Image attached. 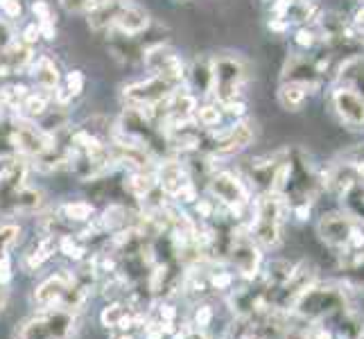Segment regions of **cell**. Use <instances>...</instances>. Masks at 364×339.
Masks as SVG:
<instances>
[{
	"label": "cell",
	"instance_id": "9c48e42d",
	"mask_svg": "<svg viewBox=\"0 0 364 339\" xmlns=\"http://www.w3.org/2000/svg\"><path fill=\"white\" fill-rule=\"evenodd\" d=\"M11 145H16L21 152L32 154V156H43L50 152V147L55 145V136L48 134L41 127H34L32 122L18 120L14 127H11Z\"/></svg>",
	"mask_w": 364,
	"mask_h": 339
},
{
	"label": "cell",
	"instance_id": "52a82bcc",
	"mask_svg": "<svg viewBox=\"0 0 364 339\" xmlns=\"http://www.w3.org/2000/svg\"><path fill=\"white\" fill-rule=\"evenodd\" d=\"M177 91V82H170L166 77H156L152 75L145 82H134L129 86H124V99L132 107H156Z\"/></svg>",
	"mask_w": 364,
	"mask_h": 339
},
{
	"label": "cell",
	"instance_id": "8fae6325",
	"mask_svg": "<svg viewBox=\"0 0 364 339\" xmlns=\"http://www.w3.org/2000/svg\"><path fill=\"white\" fill-rule=\"evenodd\" d=\"M210 193L215 195L224 206H229L233 212L240 215L242 208L249 204V193L245 183L231 172H220L210 179Z\"/></svg>",
	"mask_w": 364,
	"mask_h": 339
},
{
	"label": "cell",
	"instance_id": "f546056e",
	"mask_svg": "<svg viewBox=\"0 0 364 339\" xmlns=\"http://www.w3.org/2000/svg\"><path fill=\"white\" fill-rule=\"evenodd\" d=\"M59 249L64 251V254L68 256V258H75V260H80L82 256H84V247L75 240L73 235H61V240H59Z\"/></svg>",
	"mask_w": 364,
	"mask_h": 339
},
{
	"label": "cell",
	"instance_id": "7c38bea8",
	"mask_svg": "<svg viewBox=\"0 0 364 339\" xmlns=\"http://www.w3.org/2000/svg\"><path fill=\"white\" fill-rule=\"evenodd\" d=\"M159 185H161V190L170 197H179V199H186V202H193L195 199L191 174H188V170L177 161H170L166 166H161Z\"/></svg>",
	"mask_w": 364,
	"mask_h": 339
},
{
	"label": "cell",
	"instance_id": "5b68a950",
	"mask_svg": "<svg viewBox=\"0 0 364 339\" xmlns=\"http://www.w3.org/2000/svg\"><path fill=\"white\" fill-rule=\"evenodd\" d=\"M75 330V315L64 308H46L36 317L25 321L16 337L18 339H68Z\"/></svg>",
	"mask_w": 364,
	"mask_h": 339
},
{
	"label": "cell",
	"instance_id": "f1b7e54d",
	"mask_svg": "<svg viewBox=\"0 0 364 339\" xmlns=\"http://www.w3.org/2000/svg\"><path fill=\"white\" fill-rule=\"evenodd\" d=\"M195 116H197V120H199L202 127H215V124H220V120H222V113L218 111V107H213V104L197 109Z\"/></svg>",
	"mask_w": 364,
	"mask_h": 339
},
{
	"label": "cell",
	"instance_id": "ffe728a7",
	"mask_svg": "<svg viewBox=\"0 0 364 339\" xmlns=\"http://www.w3.org/2000/svg\"><path fill=\"white\" fill-rule=\"evenodd\" d=\"M32 77L43 91H57L59 86V68L50 57H39L32 66Z\"/></svg>",
	"mask_w": 364,
	"mask_h": 339
},
{
	"label": "cell",
	"instance_id": "7a4b0ae2",
	"mask_svg": "<svg viewBox=\"0 0 364 339\" xmlns=\"http://www.w3.org/2000/svg\"><path fill=\"white\" fill-rule=\"evenodd\" d=\"M281 226H283V195L262 193V197L256 204L251 237L262 247H276L281 242Z\"/></svg>",
	"mask_w": 364,
	"mask_h": 339
},
{
	"label": "cell",
	"instance_id": "ab89813d",
	"mask_svg": "<svg viewBox=\"0 0 364 339\" xmlns=\"http://www.w3.org/2000/svg\"><path fill=\"white\" fill-rule=\"evenodd\" d=\"M355 28H358V34L362 36V41H364V7L355 14Z\"/></svg>",
	"mask_w": 364,
	"mask_h": 339
},
{
	"label": "cell",
	"instance_id": "83f0119b",
	"mask_svg": "<svg viewBox=\"0 0 364 339\" xmlns=\"http://www.w3.org/2000/svg\"><path fill=\"white\" fill-rule=\"evenodd\" d=\"M18 226L16 224H3L0 226V258H5L7 256V251L9 247L16 242V237H18Z\"/></svg>",
	"mask_w": 364,
	"mask_h": 339
},
{
	"label": "cell",
	"instance_id": "f6af8a7d",
	"mask_svg": "<svg viewBox=\"0 0 364 339\" xmlns=\"http://www.w3.org/2000/svg\"><path fill=\"white\" fill-rule=\"evenodd\" d=\"M9 166V158H0V174H3V170Z\"/></svg>",
	"mask_w": 364,
	"mask_h": 339
},
{
	"label": "cell",
	"instance_id": "d4e9b609",
	"mask_svg": "<svg viewBox=\"0 0 364 339\" xmlns=\"http://www.w3.org/2000/svg\"><path fill=\"white\" fill-rule=\"evenodd\" d=\"M340 333H342V337L344 339H360L362 337V319L355 315V312H348V310H344V312H340Z\"/></svg>",
	"mask_w": 364,
	"mask_h": 339
},
{
	"label": "cell",
	"instance_id": "3957f363",
	"mask_svg": "<svg viewBox=\"0 0 364 339\" xmlns=\"http://www.w3.org/2000/svg\"><path fill=\"white\" fill-rule=\"evenodd\" d=\"M317 231L321 235V240L335 251H346L350 247L364 244V220L344 215V212H331L323 215Z\"/></svg>",
	"mask_w": 364,
	"mask_h": 339
},
{
	"label": "cell",
	"instance_id": "d6986e66",
	"mask_svg": "<svg viewBox=\"0 0 364 339\" xmlns=\"http://www.w3.org/2000/svg\"><path fill=\"white\" fill-rule=\"evenodd\" d=\"M340 267L346 274V279L358 285L364 287V244L350 247L340 254Z\"/></svg>",
	"mask_w": 364,
	"mask_h": 339
},
{
	"label": "cell",
	"instance_id": "ee69618b",
	"mask_svg": "<svg viewBox=\"0 0 364 339\" xmlns=\"http://www.w3.org/2000/svg\"><path fill=\"white\" fill-rule=\"evenodd\" d=\"M114 339H134L127 330H118V335L114 337Z\"/></svg>",
	"mask_w": 364,
	"mask_h": 339
},
{
	"label": "cell",
	"instance_id": "44dd1931",
	"mask_svg": "<svg viewBox=\"0 0 364 339\" xmlns=\"http://www.w3.org/2000/svg\"><path fill=\"white\" fill-rule=\"evenodd\" d=\"M306 97H308V89L301 84H294V82H283L279 89V102L287 111H299L304 107Z\"/></svg>",
	"mask_w": 364,
	"mask_h": 339
},
{
	"label": "cell",
	"instance_id": "ac0fdd59",
	"mask_svg": "<svg viewBox=\"0 0 364 339\" xmlns=\"http://www.w3.org/2000/svg\"><path fill=\"white\" fill-rule=\"evenodd\" d=\"M337 77H340V84L344 89L358 93L364 99V57H360V55L348 57L342 64Z\"/></svg>",
	"mask_w": 364,
	"mask_h": 339
},
{
	"label": "cell",
	"instance_id": "e575fe53",
	"mask_svg": "<svg viewBox=\"0 0 364 339\" xmlns=\"http://www.w3.org/2000/svg\"><path fill=\"white\" fill-rule=\"evenodd\" d=\"M315 32L312 30H308V28H301L299 32H296V43L301 45V48H312L315 45Z\"/></svg>",
	"mask_w": 364,
	"mask_h": 339
},
{
	"label": "cell",
	"instance_id": "cb8c5ba5",
	"mask_svg": "<svg viewBox=\"0 0 364 339\" xmlns=\"http://www.w3.org/2000/svg\"><path fill=\"white\" fill-rule=\"evenodd\" d=\"M154 185H156V179L152 177V174H143V172L132 174L129 179H124V188H127V190L138 199H143Z\"/></svg>",
	"mask_w": 364,
	"mask_h": 339
},
{
	"label": "cell",
	"instance_id": "74e56055",
	"mask_svg": "<svg viewBox=\"0 0 364 339\" xmlns=\"http://www.w3.org/2000/svg\"><path fill=\"white\" fill-rule=\"evenodd\" d=\"M39 28H36V25H28V28H25V32H23V36H25V43H34L36 39H39Z\"/></svg>",
	"mask_w": 364,
	"mask_h": 339
},
{
	"label": "cell",
	"instance_id": "5bb4252c",
	"mask_svg": "<svg viewBox=\"0 0 364 339\" xmlns=\"http://www.w3.org/2000/svg\"><path fill=\"white\" fill-rule=\"evenodd\" d=\"M254 141V129H251V122H235L233 127L224 129L220 134L213 136V154L218 156H229L237 154Z\"/></svg>",
	"mask_w": 364,
	"mask_h": 339
},
{
	"label": "cell",
	"instance_id": "ba28073f",
	"mask_svg": "<svg viewBox=\"0 0 364 339\" xmlns=\"http://www.w3.org/2000/svg\"><path fill=\"white\" fill-rule=\"evenodd\" d=\"M229 258L233 262V267L240 271L245 279H254L260 267V251L256 247V240L249 233L233 231L231 244H229Z\"/></svg>",
	"mask_w": 364,
	"mask_h": 339
},
{
	"label": "cell",
	"instance_id": "f35d334b",
	"mask_svg": "<svg viewBox=\"0 0 364 339\" xmlns=\"http://www.w3.org/2000/svg\"><path fill=\"white\" fill-rule=\"evenodd\" d=\"M39 32L46 36V39H55V34H57V30H55L53 21H41V25H39Z\"/></svg>",
	"mask_w": 364,
	"mask_h": 339
},
{
	"label": "cell",
	"instance_id": "6da1fadb",
	"mask_svg": "<svg viewBox=\"0 0 364 339\" xmlns=\"http://www.w3.org/2000/svg\"><path fill=\"white\" fill-rule=\"evenodd\" d=\"M28 166L21 161H9L0 174V212L3 215H32L41 208L43 195L36 188L25 185Z\"/></svg>",
	"mask_w": 364,
	"mask_h": 339
},
{
	"label": "cell",
	"instance_id": "7402d4cb",
	"mask_svg": "<svg viewBox=\"0 0 364 339\" xmlns=\"http://www.w3.org/2000/svg\"><path fill=\"white\" fill-rule=\"evenodd\" d=\"M55 249H57V242H55V237H41L39 242H36V247L30 249V254L25 256V267L28 269H36V267H41L43 262L55 254Z\"/></svg>",
	"mask_w": 364,
	"mask_h": 339
},
{
	"label": "cell",
	"instance_id": "2e32d148",
	"mask_svg": "<svg viewBox=\"0 0 364 339\" xmlns=\"http://www.w3.org/2000/svg\"><path fill=\"white\" fill-rule=\"evenodd\" d=\"M100 321H102V325H107V328L129 330V328H136V325L145 323V315L141 310L132 308L129 303H111L102 310Z\"/></svg>",
	"mask_w": 364,
	"mask_h": 339
},
{
	"label": "cell",
	"instance_id": "603a6c76",
	"mask_svg": "<svg viewBox=\"0 0 364 339\" xmlns=\"http://www.w3.org/2000/svg\"><path fill=\"white\" fill-rule=\"evenodd\" d=\"M191 80H193V86L197 93L206 95L213 86V66L208 59H197L195 66H193V72H191Z\"/></svg>",
	"mask_w": 364,
	"mask_h": 339
},
{
	"label": "cell",
	"instance_id": "60d3db41",
	"mask_svg": "<svg viewBox=\"0 0 364 339\" xmlns=\"http://www.w3.org/2000/svg\"><path fill=\"white\" fill-rule=\"evenodd\" d=\"M197 212H199L202 217H210V215H213V206H210L208 202H199V204H197Z\"/></svg>",
	"mask_w": 364,
	"mask_h": 339
},
{
	"label": "cell",
	"instance_id": "30bf717a",
	"mask_svg": "<svg viewBox=\"0 0 364 339\" xmlns=\"http://www.w3.org/2000/svg\"><path fill=\"white\" fill-rule=\"evenodd\" d=\"M145 66L149 68V72L156 75V77H166L177 84L183 80V61L172 48L163 43H156L145 50Z\"/></svg>",
	"mask_w": 364,
	"mask_h": 339
},
{
	"label": "cell",
	"instance_id": "484cf974",
	"mask_svg": "<svg viewBox=\"0 0 364 339\" xmlns=\"http://www.w3.org/2000/svg\"><path fill=\"white\" fill-rule=\"evenodd\" d=\"M61 210H64V217L68 222H86V220H91V215H93V206L86 204V202L66 204Z\"/></svg>",
	"mask_w": 364,
	"mask_h": 339
},
{
	"label": "cell",
	"instance_id": "8d00e7d4",
	"mask_svg": "<svg viewBox=\"0 0 364 339\" xmlns=\"http://www.w3.org/2000/svg\"><path fill=\"white\" fill-rule=\"evenodd\" d=\"M11 279V262H9V256L0 258V283H9Z\"/></svg>",
	"mask_w": 364,
	"mask_h": 339
},
{
	"label": "cell",
	"instance_id": "d6a6232c",
	"mask_svg": "<svg viewBox=\"0 0 364 339\" xmlns=\"http://www.w3.org/2000/svg\"><path fill=\"white\" fill-rule=\"evenodd\" d=\"M210 319H213V310H210L208 306H199V308L195 310L193 328H197V330H204L206 325L210 323Z\"/></svg>",
	"mask_w": 364,
	"mask_h": 339
},
{
	"label": "cell",
	"instance_id": "7bdbcfd3",
	"mask_svg": "<svg viewBox=\"0 0 364 339\" xmlns=\"http://www.w3.org/2000/svg\"><path fill=\"white\" fill-rule=\"evenodd\" d=\"M233 339H254V337H251V335L247 333V328H245V325H242V328L237 330V335L233 333Z\"/></svg>",
	"mask_w": 364,
	"mask_h": 339
},
{
	"label": "cell",
	"instance_id": "8992f818",
	"mask_svg": "<svg viewBox=\"0 0 364 339\" xmlns=\"http://www.w3.org/2000/svg\"><path fill=\"white\" fill-rule=\"evenodd\" d=\"M213 66V86L210 91L222 104H229L240 95V89L245 84L247 70L240 57L235 55H220L210 61Z\"/></svg>",
	"mask_w": 364,
	"mask_h": 339
},
{
	"label": "cell",
	"instance_id": "277c9868",
	"mask_svg": "<svg viewBox=\"0 0 364 339\" xmlns=\"http://www.w3.org/2000/svg\"><path fill=\"white\" fill-rule=\"evenodd\" d=\"M299 315L308 321H321L328 317H337L340 312L346 310V296L342 290H337L333 285L323 287H308V290L299 296L296 301Z\"/></svg>",
	"mask_w": 364,
	"mask_h": 339
},
{
	"label": "cell",
	"instance_id": "836d02e7",
	"mask_svg": "<svg viewBox=\"0 0 364 339\" xmlns=\"http://www.w3.org/2000/svg\"><path fill=\"white\" fill-rule=\"evenodd\" d=\"M32 11L36 14V18L53 21V11H50V5L46 3V0H34V3H32Z\"/></svg>",
	"mask_w": 364,
	"mask_h": 339
},
{
	"label": "cell",
	"instance_id": "9a60e30c",
	"mask_svg": "<svg viewBox=\"0 0 364 339\" xmlns=\"http://www.w3.org/2000/svg\"><path fill=\"white\" fill-rule=\"evenodd\" d=\"M333 109L346 127L364 129V99L358 93L340 86L337 91H333Z\"/></svg>",
	"mask_w": 364,
	"mask_h": 339
},
{
	"label": "cell",
	"instance_id": "b9f144b4",
	"mask_svg": "<svg viewBox=\"0 0 364 339\" xmlns=\"http://www.w3.org/2000/svg\"><path fill=\"white\" fill-rule=\"evenodd\" d=\"M5 306H7V285L0 283V312L5 310Z\"/></svg>",
	"mask_w": 364,
	"mask_h": 339
},
{
	"label": "cell",
	"instance_id": "d590c367",
	"mask_svg": "<svg viewBox=\"0 0 364 339\" xmlns=\"http://www.w3.org/2000/svg\"><path fill=\"white\" fill-rule=\"evenodd\" d=\"M0 9L5 11L7 16H21V3L18 0H0Z\"/></svg>",
	"mask_w": 364,
	"mask_h": 339
},
{
	"label": "cell",
	"instance_id": "e0dca14e",
	"mask_svg": "<svg viewBox=\"0 0 364 339\" xmlns=\"http://www.w3.org/2000/svg\"><path fill=\"white\" fill-rule=\"evenodd\" d=\"M147 28H149L147 11H143L141 7H136V5L124 3L120 7V11H118V16L114 21V28H111V30H118L124 36H138V34H143Z\"/></svg>",
	"mask_w": 364,
	"mask_h": 339
},
{
	"label": "cell",
	"instance_id": "1f68e13d",
	"mask_svg": "<svg viewBox=\"0 0 364 339\" xmlns=\"http://www.w3.org/2000/svg\"><path fill=\"white\" fill-rule=\"evenodd\" d=\"M84 89V75L80 70H73L68 72V77H66V95L73 97V95H80Z\"/></svg>",
	"mask_w": 364,
	"mask_h": 339
},
{
	"label": "cell",
	"instance_id": "4dcf8cb0",
	"mask_svg": "<svg viewBox=\"0 0 364 339\" xmlns=\"http://www.w3.org/2000/svg\"><path fill=\"white\" fill-rule=\"evenodd\" d=\"M61 7L70 14H84V11H91L100 5V0H59Z\"/></svg>",
	"mask_w": 364,
	"mask_h": 339
},
{
	"label": "cell",
	"instance_id": "4316f807",
	"mask_svg": "<svg viewBox=\"0 0 364 339\" xmlns=\"http://www.w3.org/2000/svg\"><path fill=\"white\" fill-rule=\"evenodd\" d=\"M23 109H25V113L28 116H43V113L48 111V99H46V95H36V93H30V95H25V99H23V104H21Z\"/></svg>",
	"mask_w": 364,
	"mask_h": 339
},
{
	"label": "cell",
	"instance_id": "4fadbf2b",
	"mask_svg": "<svg viewBox=\"0 0 364 339\" xmlns=\"http://www.w3.org/2000/svg\"><path fill=\"white\" fill-rule=\"evenodd\" d=\"M323 75L321 64H317L315 59H310L308 55H290L285 61L283 68V82H294L306 86V89H317V84Z\"/></svg>",
	"mask_w": 364,
	"mask_h": 339
}]
</instances>
